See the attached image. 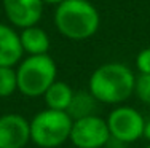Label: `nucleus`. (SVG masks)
I'll list each match as a JSON object with an SVG mask.
<instances>
[{
    "instance_id": "1",
    "label": "nucleus",
    "mask_w": 150,
    "mask_h": 148,
    "mask_svg": "<svg viewBox=\"0 0 150 148\" xmlns=\"http://www.w3.org/2000/svg\"><path fill=\"white\" fill-rule=\"evenodd\" d=\"M54 24L70 40H86L98 32L101 16L88 0H64L56 6Z\"/></svg>"
},
{
    "instance_id": "2",
    "label": "nucleus",
    "mask_w": 150,
    "mask_h": 148,
    "mask_svg": "<svg viewBox=\"0 0 150 148\" xmlns=\"http://www.w3.org/2000/svg\"><path fill=\"white\" fill-rule=\"evenodd\" d=\"M136 76L125 64L109 62L93 72L90 93L104 104H120L134 93Z\"/></svg>"
},
{
    "instance_id": "3",
    "label": "nucleus",
    "mask_w": 150,
    "mask_h": 148,
    "mask_svg": "<svg viewBox=\"0 0 150 148\" xmlns=\"http://www.w3.org/2000/svg\"><path fill=\"white\" fill-rule=\"evenodd\" d=\"M56 64L48 54L27 56L16 70L18 89L27 97L43 96L45 91L56 81Z\"/></svg>"
},
{
    "instance_id": "4",
    "label": "nucleus",
    "mask_w": 150,
    "mask_h": 148,
    "mask_svg": "<svg viewBox=\"0 0 150 148\" xmlns=\"http://www.w3.org/2000/svg\"><path fill=\"white\" fill-rule=\"evenodd\" d=\"M74 119L67 112L46 110L37 113L30 121V140L42 148L59 147L70 137Z\"/></svg>"
},
{
    "instance_id": "5",
    "label": "nucleus",
    "mask_w": 150,
    "mask_h": 148,
    "mask_svg": "<svg viewBox=\"0 0 150 148\" xmlns=\"http://www.w3.org/2000/svg\"><path fill=\"white\" fill-rule=\"evenodd\" d=\"M107 126L110 137L121 143L136 142L141 135H144L145 121L137 110L131 107H118L109 115Z\"/></svg>"
},
{
    "instance_id": "6",
    "label": "nucleus",
    "mask_w": 150,
    "mask_h": 148,
    "mask_svg": "<svg viewBox=\"0 0 150 148\" xmlns=\"http://www.w3.org/2000/svg\"><path fill=\"white\" fill-rule=\"evenodd\" d=\"M70 140L77 148H102L110 139L107 121L96 115L75 119L70 131Z\"/></svg>"
},
{
    "instance_id": "7",
    "label": "nucleus",
    "mask_w": 150,
    "mask_h": 148,
    "mask_svg": "<svg viewBox=\"0 0 150 148\" xmlns=\"http://www.w3.org/2000/svg\"><path fill=\"white\" fill-rule=\"evenodd\" d=\"M30 140V123L24 116H0V148H24Z\"/></svg>"
},
{
    "instance_id": "8",
    "label": "nucleus",
    "mask_w": 150,
    "mask_h": 148,
    "mask_svg": "<svg viewBox=\"0 0 150 148\" xmlns=\"http://www.w3.org/2000/svg\"><path fill=\"white\" fill-rule=\"evenodd\" d=\"M3 10L8 21L16 27L37 26L42 18V0H3Z\"/></svg>"
},
{
    "instance_id": "9",
    "label": "nucleus",
    "mask_w": 150,
    "mask_h": 148,
    "mask_svg": "<svg viewBox=\"0 0 150 148\" xmlns=\"http://www.w3.org/2000/svg\"><path fill=\"white\" fill-rule=\"evenodd\" d=\"M24 51L19 34L10 26L0 22V67H13L21 61Z\"/></svg>"
},
{
    "instance_id": "10",
    "label": "nucleus",
    "mask_w": 150,
    "mask_h": 148,
    "mask_svg": "<svg viewBox=\"0 0 150 148\" xmlns=\"http://www.w3.org/2000/svg\"><path fill=\"white\" fill-rule=\"evenodd\" d=\"M19 40H21L23 51L27 53L29 56L48 54V49L51 46L48 34L37 26L24 27L19 34Z\"/></svg>"
},
{
    "instance_id": "11",
    "label": "nucleus",
    "mask_w": 150,
    "mask_h": 148,
    "mask_svg": "<svg viewBox=\"0 0 150 148\" xmlns=\"http://www.w3.org/2000/svg\"><path fill=\"white\" fill-rule=\"evenodd\" d=\"M46 107L51 110H62L66 112L70 105L74 97V89L64 81H54L43 94Z\"/></svg>"
},
{
    "instance_id": "12",
    "label": "nucleus",
    "mask_w": 150,
    "mask_h": 148,
    "mask_svg": "<svg viewBox=\"0 0 150 148\" xmlns=\"http://www.w3.org/2000/svg\"><path fill=\"white\" fill-rule=\"evenodd\" d=\"M96 99L90 91H78V93H74V97L70 100V105L67 108V113L74 119H80L85 118V116L94 115L96 110Z\"/></svg>"
},
{
    "instance_id": "13",
    "label": "nucleus",
    "mask_w": 150,
    "mask_h": 148,
    "mask_svg": "<svg viewBox=\"0 0 150 148\" xmlns=\"http://www.w3.org/2000/svg\"><path fill=\"white\" fill-rule=\"evenodd\" d=\"M18 89V75L13 67H0V97H8Z\"/></svg>"
},
{
    "instance_id": "14",
    "label": "nucleus",
    "mask_w": 150,
    "mask_h": 148,
    "mask_svg": "<svg viewBox=\"0 0 150 148\" xmlns=\"http://www.w3.org/2000/svg\"><path fill=\"white\" fill-rule=\"evenodd\" d=\"M134 93L144 104L150 105V73H141L136 78L134 83Z\"/></svg>"
},
{
    "instance_id": "15",
    "label": "nucleus",
    "mask_w": 150,
    "mask_h": 148,
    "mask_svg": "<svg viewBox=\"0 0 150 148\" xmlns=\"http://www.w3.org/2000/svg\"><path fill=\"white\" fill-rule=\"evenodd\" d=\"M136 67L141 73H150V48H144L137 54Z\"/></svg>"
},
{
    "instance_id": "16",
    "label": "nucleus",
    "mask_w": 150,
    "mask_h": 148,
    "mask_svg": "<svg viewBox=\"0 0 150 148\" xmlns=\"http://www.w3.org/2000/svg\"><path fill=\"white\" fill-rule=\"evenodd\" d=\"M144 137L150 140V119L145 123V126H144Z\"/></svg>"
},
{
    "instance_id": "17",
    "label": "nucleus",
    "mask_w": 150,
    "mask_h": 148,
    "mask_svg": "<svg viewBox=\"0 0 150 148\" xmlns=\"http://www.w3.org/2000/svg\"><path fill=\"white\" fill-rule=\"evenodd\" d=\"M61 2H64V0H42L43 5H56V6H58Z\"/></svg>"
},
{
    "instance_id": "18",
    "label": "nucleus",
    "mask_w": 150,
    "mask_h": 148,
    "mask_svg": "<svg viewBox=\"0 0 150 148\" xmlns=\"http://www.w3.org/2000/svg\"><path fill=\"white\" fill-rule=\"evenodd\" d=\"M145 148H150V145H149V147H145Z\"/></svg>"
}]
</instances>
